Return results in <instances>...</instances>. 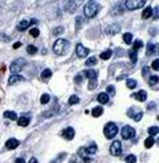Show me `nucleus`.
I'll return each instance as SVG.
<instances>
[{
  "mask_svg": "<svg viewBox=\"0 0 159 163\" xmlns=\"http://www.w3.org/2000/svg\"><path fill=\"white\" fill-rule=\"evenodd\" d=\"M19 125L23 126V127L28 126V125H29V117H28V115H23V117L19 119Z\"/></svg>",
  "mask_w": 159,
  "mask_h": 163,
  "instance_id": "6ab92c4d",
  "label": "nucleus"
},
{
  "mask_svg": "<svg viewBox=\"0 0 159 163\" xmlns=\"http://www.w3.org/2000/svg\"><path fill=\"white\" fill-rule=\"evenodd\" d=\"M123 42H125V44H131V42H133V35L131 33H125L123 35Z\"/></svg>",
  "mask_w": 159,
  "mask_h": 163,
  "instance_id": "393cba45",
  "label": "nucleus"
},
{
  "mask_svg": "<svg viewBox=\"0 0 159 163\" xmlns=\"http://www.w3.org/2000/svg\"><path fill=\"white\" fill-rule=\"evenodd\" d=\"M97 100H98L100 104H107L109 102V96H107L106 93H100L98 97H97Z\"/></svg>",
  "mask_w": 159,
  "mask_h": 163,
  "instance_id": "a211bd4d",
  "label": "nucleus"
},
{
  "mask_svg": "<svg viewBox=\"0 0 159 163\" xmlns=\"http://www.w3.org/2000/svg\"><path fill=\"white\" fill-rule=\"evenodd\" d=\"M142 72H143V76H146V74H147V72H149V68H147V66H144L143 69H142Z\"/></svg>",
  "mask_w": 159,
  "mask_h": 163,
  "instance_id": "49530a36",
  "label": "nucleus"
},
{
  "mask_svg": "<svg viewBox=\"0 0 159 163\" xmlns=\"http://www.w3.org/2000/svg\"><path fill=\"white\" fill-rule=\"evenodd\" d=\"M29 21L28 20H21L20 23H19V25H17V31H20V32H23V31H25L28 27H29Z\"/></svg>",
  "mask_w": 159,
  "mask_h": 163,
  "instance_id": "f3484780",
  "label": "nucleus"
},
{
  "mask_svg": "<svg viewBox=\"0 0 159 163\" xmlns=\"http://www.w3.org/2000/svg\"><path fill=\"white\" fill-rule=\"evenodd\" d=\"M63 137H64L65 139H68V141L73 139V138H74V129H73V127L65 129L64 131H63Z\"/></svg>",
  "mask_w": 159,
  "mask_h": 163,
  "instance_id": "9b49d317",
  "label": "nucleus"
},
{
  "mask_svg": "<svg viewBox=\"0 0 159 163\" xmlns=\"http://www.w3.org/2000/svg\"><path fill=\"white\" fill-rule=\"evenodd\" d=\"M158 133H159V129L157 127V126H154V127H150V129H149V134H150L151 137H153V135H157Z\"/></svg>",
  "mask_w": 159,
  "mask_h": 163,
  "instance_id": "e433bc0d",
  "label": "nucleus"
},
{
  "mask_svg": "<svg viewBox=\"0 0 159 163\" xmlns=\"http://www.w3.org/2000/svg\"><path fill=\"white\" fill-rule=\"evenodd\" d=\"M39 35H40V31L37 29V28H32V29H31V36H33V37H37Z\"/></svg>",
  "mask_w": 159,
  "mask_h": 163,
  "instance_id": "58836bf2",
  "label": "nucleus"
},
{
  "mask_svg": "<svg viewBox=\"0 0 159 163\" xmlns=\"http://www.w3.org/2000/svg\"><path fill=\"white\" fill-rule=\"evenodd\" d=\"M64 9L66 11V12H70V13H73L74 11L77 9V3H74V2H68L66 4H65Z\"/></svg>",
  "mask_w": 159,
  "mask_h": 163,
  "instance_id": "ddd939ff",
  "label": "nucleus"
},
{
  "mask_svg": "<svg viewBox=\"0 0 159 163\" xmlns=\"http://www.w3.org/2000/svg\"><path fill=\"white\" fill-rule=\"evenodd\" d=\"M134 97L138 101H140V102H143V101H146V98H147V93L144 92V90H139L137 94H134Z\"/></svg>",
  "mask_w": 159,
  "mask_h": 163,
  "instance_id": "2eb2a0df",
  "label": "nucleus"
},
{
  "mask_svg": "<svg viewBox=\"0 0 159 163\" xmlns=\"http://www.w3.org/2000/svg\"><path fill=\"white\" fill-rule=\"evenodd\" d=\"M154 19H155V20L158 19V8H155V12H154Z\"/></svg>",
  "mask_w": 159,
  "mask_h": 163,
  "instance_id": "09e8293b",
  "label": "nucleus"
},
{
  "mask_svg": "<svg viewBox=\"0 0 159 163\" xmlns=\"http://www.w3.org/2000/svg\"><path fill=\"white\" fill-rule=\"evenodd\" d=\"M153 144H154V138H153V137H149V138L144 141V146H146L147 148L153 147Z\"/></svg>",
  "mask_w": 159,
  "mask_h": 163,
  "instance_id": "c756f323",
  "label": "nucleus"
},
{
  "mask_svg": "<svg viewBox=\"0 0 159 163\" xmlns=\"http://www.w3.org/2000/svg\"><path fill=\"white\" fill-rule=\"evenodd\" d=\"M24 80H25V78L23 77V76L13 74V76H11V77H9L8 84H9V85H16V84H19V82H23Z\"/></svg>",
  "mask_w": 159,
  "mask_h": 163,
  "instance_id": "9d476101",
  "label": "nucleus"
},
{
  "mask_svg": "<svg viewBox=\"0 0 159 163\" xmlns=\"http://www.w3.org/2000/svg\"><path fill=\"white\" fill-rule=\"evenodd\" d=\"M126 85H127L129 89H134L137 86V81L135 80H127V81H126Z\"/></svg>",
  "mask_w": 159,
  "mask_h": 163,
  "instance_id": "2f4dec72",
  "label": "nucleus"
},
{
  "mask_svg": "<svg viewBox=\"0 0 159 163\" xmlns=\"http://www.w3.org/2000/svg\"><path fill=\"white\" fill-rule=\"evenodd\" d=\"M92 113H93V117H100V115L103 113V109L101 106H97V107H94L92 110Z\"/></svg>",
  "mask_w": 159,
  "mask_h": 163,
  "instance_id": "b1692460",
  "label": "nucleus"
},
{
  "mask_svg": "<svg viewBox=\"0 0 159 163\" xmlns=\"http://www.w3.org/2000/svg\"><path fill=\"white\" fill-rule=\"evenodd\" d=\"M142 115H143V113H142V111H140V110H137L135 111V114H133V119H134V121H137V122H138V121H140V119H142Z\"/></svg>",
  "mask_w": 159,
  "mask_h": 163,
  "instance_id": "cd10ccee",
  "label": "nucleus"
},
{
  "mask_svg": "<svg viewBox=\"0 0 159 163\" xmlns=\"http://www.w3.org/2000/svg\"><path fill=\"white\" fill-rule=\"evenodd\" d=\"M29 163H39V162H37V159H36V158H31L29 159Z\"/></svg>",
  "mask_w": 159,
  "mask_h": 163,
  "instance_id": "8fccbe9b",
  "label": "nucleus"
},
{
  "mask_svg": "<svg viewBox=\"0 0 159 163\" xmlns=\"http://www.w3.org/2000/svg\"><path fill=\"white\" fill-rule=\"evenodd\" d=\"M20 144V142L17 139H15V138H11V139H8L7 141V143H5V146H7V148L8 150H15V148L17 147Z\"/></svg>",
  "mask_w": 159,
  "mask_h": 163,
  "instance_id": "f8f14e48",
  "label": "nucleus"
},
{
  "mask_svg": "<svg viewBox=\"0 0 159 163\" xmlns=\"http://www.w3.org/2000/svg\"><path fill=\"white\" fill-rule=\"evenodd\" d=\"M36 52H37V48H36L35 45H28L27 46V53L28 54H36Z\"/></svg>",
  "mask_w": 159,
  "mask_h": 163,
  "instance_id": "7c9ffc66",
  "label": "nucleus"
},
{
  "mask_svg": "<svg viewBox=\"0 0 159 163\" xmlns=\"http://www.w3.org/2000/svg\"><path fill=\"white\" fill-rule=\"evenodd\" d=\"M97 86V80H90V84H89V89H94Z\"/></svg>",
  "mask_w": 159,
  "mask_h": 163,
  "instance_id": "79ce46f5",
  "label": "nucleus"
},
{
  "mask_svg": "<svg viewBox=\"0 0 159 163\" xmlns=\"http://www.w3.org/2000/svg\"><path fill=\"white\" fill-rule=\"evenodd\" d=\"M4 117L5 118H9L11 121H16V119H17V114L15 113V111H5Z\"/></svg>",
  "mask_w": 159,
  "mask_h": 163,
  "instance_id": "4be33fe9",
  "label": "nucleus"
},
{
  "mask_svg": "<svg viewBox=\"0 0 159 163\" xmlns=\"http://www.w3.org/2000/svg\"><path fill=\"white\" fill-rule=\"evenodd\" d=\"M153 69L154 70H158L159 69V60H154L153 61Z\"/></svg>",
  "mask_w": 159,
  "mask_h": 163,
  "instance_id": "37998d69",
  "label": "nucleus"
},
{
  "mask_svg": "<svg viewBox=\"0 0 159 163\" xmlns=\"http://www.w3.org/2000/svg\"><path fill=\"white\" fill-rule=\"evenodd\" d=\"M76 53H77L78 57H86L89 53V49L85 48L82 44H77V46H76Z\"/></svg>",
  "mask_w": 159,
  "mask_h": 163,
  "instance_id": "6e6552de",
  "label": "nucleus"
},
{
  "mask_svg": "<svg viewBox=\"0 0 159 163\" xmlns=\"http://www.w3.org/2000/svg\"><path fill=\"white\" fill-rule=\"evenodd\" d=\"M20 45H21V42H15V44H13V48H15V49H17V48H19Z\"/></svg>",
  "mask_w": 159,
  "mask_h": 163,
  "instance_id": "3c124183",
  "label": "nucleus"
},
{
  "mask_svg": "<svg viewBox=\"0 0 159 163\" xmlns=\"http://www.w3.org/2000/svg\"><path fill=\"white\" fill-rule=\"evenodd\" d=\"M69 49V41L65 39H59L56 40L55 45H53V52L59 56H63V54L66 53V50Z\"/></svg>",
  "mask_w": 159,
  "mask_h": 163,
  "instance_id": "f257e3e1",
  "label": "nucleus"
},
{
  "mask_svg": "<svg viewBox=\"0 0 159 163\" xmlns=\"http://www.w3.org/2000/svg\"><path fill=\"white\" fill-rule=\"evenodd\" d=\"M50 76H52V70L50 69H44L42 70V73H41V78L42 80H48Z\"/></svg>",
  "mask_w": 159,
  "mask_h": 163,
  "instance_id": "a878e982",
  "label": "nucleus"
},
{
  "mask_svg": "<svg viewBox=\"0 0 159 163\" xmlns=\"http://www.w3.org/2000/svg\"><path fill=\"white\" fill-rule=\"evenodd\" d=\"M155 52H157V45H155L154 42H149V44H147L146 54H147V56H151V54H154Z\"/></svg>",
  "mask_w": 159,
  "mask_h": 163,
  "instance_id": "dca6fc26",
  "label": "nucleus"
},
{
  "mask_svg": "<svg viewBox=\"0 0 159 163\" xmlns=\"http://www.w3.org/2000/svg\"><path fill=\"white\" fill-rule=\"evenodd\" d=\"M121 153H122V143L119 141H114L110 146V154L114 155V157H118Z\"/></svg>",
  "mask_w": 159,
  "mask_h": 163,
  "instance_id": "423d86ee",
  "label": "nucleus"
},
{
  "mask_svg": "<svg viewBox=\"0 0 159 163\" xmlns=\"http://www.w3.org/2000/svg\"><path fill=\"white\" fill-rule=\"evenodd\" d=\"M144 4H146L144 0H127V2L125 3V7L129 11H134V9H138L140 7H143Z\"/></svg>",
  "mask_w": 159,
  "mask_h": 163,
  "instance_id": "20e7f679",
  "label": "nucleus"
},
{
  "mask_svg": "<svg viewBox=\"0 0 159 163\" xmlns=\"http://www.w3.org/2000/svg\"><path fill=\"white\" fill-rule=\"evenodd\" d=\"M121 31V27H119V24H111L109 25V27L105 29V32H106L107 35H115L118 33V32Z\"/></svg>",
  "mask_w": 159,
  "mask_h": 163,
  "instance_id": "1a4fd4ad",
  "label": "nucleus"
},
{
  "mask_svg": "<svg viewBox=\"0 0 159 163\" xmlns=\"http://www.w3.org/2000/svg\"><path fill=\"white\" fill-rule=\"evenodd\" d=\"M96 151H97V146H96V144H93V146H90V147L82 148L81 153H85V154H94Z\"/></svg>",
  "mask_w": 159,
  "mask_h": 163,
  "instance_id": "412c9836",
  "label": "nucleus"
},
{
  "mask_svg": "<svg viewBox=\"0 0 159 163\" xmlns=\"http://www.w3.org/2000/svg\"><path fill=\"white\" fill-rule=\"evenodd\" d=\"M129 56H130V59H131V61H133V63H137V52H135V50H131V52H130L129 53Z\"/></svg>",
  "mask_w": 159,
  "mask_h": 163,
  "instance_id": "4c0bfd02",
  "label": "nucleus"
},
{
  "mask_svg": "<svg viewBox=\"0 0 159 163\" xmlns=\"http://www.w3.org/2000/svg\"><path fill=\"white\" fill-rule=\"evenodd\" d=\"M121 133H122V138L123 139H131V138H134V135H135V130L133 129L131 126H125Z\"/></svg>",
  "mask_w": 159,
  "mask_h": 163,
  "instance_id": "0eeeda50",
  "label": "nucleus"
},
{
  "mask_svg": "<svg viewBox=\"0 0 159 163\" xmlns=\"http://www.w3.org/2000/svg\"><path fill=\"white\" fill-rule=\"evenodd\" d=\"M98 11H100V4L96 2H89V3H86L84 7V13L86 17H89V19L94 17L97 13H98Z\"/></svg>",
  "mask_w": 159,
  "mask_h": 163,
  "instance_id": "f03ea898",
  "label": "nucleus"
},
{
  "mask_svg": "<svg viewBox=\"0 0 159 163\" xmlns=\"http://www.w3.org/2000/svg\"><path fill=\"white\" fill-rule=\"evenodd\" d=\"M122 7H121V4H118V5H115L114 8H113V11H111V13L113 15H121L122 12H123V9H121Z\"/></svg>",
  "mask_w": 159,
  "mask_h": 163,
  "instance_id": "bb28decb",
  "label": "nucleus"
},
{
  "mask_svg": "<svg viewBox=\"0 0 159 163\" xmlns=\"http://www.w3.org/2000/svg\"><path fill=\"white\" fill-rule=\"evenodd\" d=\"M158 81H159L158 76H151V77H150V84H151V85H155Z\"/></svg>",
  "mask_w": 159,
  "mask_h": 163,
  "instance_id": "ea45409f",
  "label": "nucleus"
},
{
  "mask_svg": "<svg viewBox=\"0 0 159 163\" xmlns=\"http://www.w3.org/2000/svg\"><path fill=\"white\" fill-rule=\"evenodd\" d=\"M49 100H50L49 94H42L41 98H40V102H41L42 105H45V104H48V102H49Z\"/></svg>",
  "mask_w": 159,
  "mask_h": 163,
  "instance_id": "473e14b6",
  "label": "nucleus"
},
{
  "mask_svg": "<svg viewBox=\"0 0 159 163\" xmlns=\"http://www.w3.org/2000/svg\"><path fill=\"white\" fill-rule=\"evenodd\" d=\"M142 45H143V42L140 41V40H137V41L134 42V48H133V50L138 52V49H139V48H142Z\"/></svg>",
  "mask_w": 159,
  "mask_h": 163,
  "instance_id": "f704fd0d",
  "label": "nucleus"
},
{
  "mask_svg": "<svg viewBox=\"0 0 159 163\" xmlns=\"http://www.w3.org/2000/svg\"><path fill=\"white\" fill-rule=\"evenodd\" d=\"M81 78H82V77H81V76H77V77H76V78H74V81H76V82H77V84H80V81H81Z\"/></svg>",
  "mask_w": 159,
  "mask_h": 163,
  "instance_id": "de8ad7c7",
  "label": "nucleus"
},
{
  "mask_svg": "<svg viewBox=\"0 0 159 163\" xmlns=\"http://www.w3.org/2000/svg\"><path fill=\"white\" fill-rule=\"evenodd\" d=\"M78 101L80 98L77 96H70V98H69V105H76V104H78Z\"/></svg>",
  "mask_w": 159,
  "mask_h": 163,
  "instance_id": "c9c22d12",
  "label": "nucleus"
},
{
  "mask_svg": "<svg viewBox=\"0 0 159 163\" xmlns=\"http://www.w3.org/2000/svg\"><path fill=\"white\" fill-rule=\"evenodd\" d=\"M111 54H113V52H111L110 49H106L105 52L101 53V56H100V57H101L102 60H109L110 57H111Z\"/></svg>",
  "mask_w": 159,
  "mask_h": 163,
  "instance_id": "5701e85b",
  "label": "nucleus"
},
{
  "mask_svg": "<svg viewBox=\"0 0 159 163\" xmlns=\"http://www.w3.org/2000/svg\"><path fill=\"white\" fill-rule=\"evenodd\" d=\"M103 134L107 139H113L118 134V126L115 124H113V122H109V124H106V126H105Z\"/></svg>",
  "mask_w": 159,
  "mask_h": 163,
  "instance_id": "7ed1b4c3",
  "label": "nucleus"
},
{
  "mask_svg": "<svg viewBox=\"0 0 159 163\" xmlns=\"http://www.w3.org/2000/svg\"><path fill=\"white\" fill-rule=\"evenodd\" d=\"M107 92L110 94H114V86H109V88H107Z\"/></svg>",
  "mask_w": 159,
  "mask_h": 163,
  "instance_id": "c03bdc74",
  "label": "nucleus"
},
{
  "mask_svg": "<svg viewBox=\"0 0 159 163\" xmlns=\"http://www.w3.org/2000/svg\"><path fill=\"white\" fill-rule=\"evenodd\" d=\"M125 161H126V163H135L137 162V157L135 155H133V154H130V155H127V157L125 158Z\"/></svg>",
  "mask_w": 159,
  "mask_h": 163,
  "instance_id": "c85d7f7f",
  "label": "nucleus"
},
{
  "mask_svg": "<svg viewBox=\"0 0 159 163\" xmlns=\"http://www.w3.org/2000/svg\"><path fill=\"white\" fill-rule=\"evenodd\" d=\"M64 32V27H57L55 31H53V35H61Z\"/></svg>",
  "mask_w": 159,
  "mask_h": 163,
  "instance_id": "a19ab883",
  "label": "nucleus"
},
{
  "mask_svg": "<svg viewBox=\"0 0 159 163\" xmlns=\"http://www.w3.org/2000/svg\"><path fill=\"white\" fill-rule=\"evenodd\" d=\"M25 60L24 59H17L16 61H13L12 64H11L9 66V70L13 72V73H19V72H21V69L25 66Z\"/></svg>",
  "mask_w": 159,
  "mask_h": 163,
  "instance_id": "39448f33",
  "label": "nucleus"
},
{
  "mask_svg": "<svg viewBox=\"0 0 159 163\" xmlns=\"http://www.w3.org/2000/svg\"><path fill=\"white\" fill-rule=\"evenodd\" d=\"M151 15H153V8H151V7H147V8H144L143 13H142V17H143V19H150Z\"/></svg>",
  "mask_w": 159,
  "mask_h": 163,
  "instance_id": "aec40b11",
  "label": "nucleus"
},
{
  "mask_svg": "<svg viewBox=\"0 0 159 163\" xmlns=\"http://www.w3.org/2000/svg\"><path fill=\"white\" fill-rule=\"evenodd\" d=\"M85 76L89 80H97V77H98V72L93 70V69H89V70H85Z\"/></svg>",
  "mask_w": 159,
  "mask_h": 163,
  "instance_id": "4468645a",
  "label": "nucleus"
},
{
  "mask_svg": "<svg viewBox=\"0 0 159 163\" xmlns=\"http://www.w3.org/2000/svg\"><path fill=\"white\" fill-rule=\"evenodd\" d=\"M15 163H25V161H24V159H23V158H17Z\"/></svg>",
  "mask_w": 159,
  "mask_h": 163,
  "instance_id": "a18cd8bd",
  "label": "nucleus"
},
{
  "mask_svg": "<svg viewBox=\"0 0 159 163\" xmlns=\"http://www.w3.org/2000/svg\"><path fill=\"white\" fill-rule=\"evenodd\" d=\"M97 64V57H89L88 61H86V65L88 66H93V65Z\"/></svg>",
  "mask_w": 159,
  "mask_h": 163,
  "instance_id": "72a5a7b5",
  "label": "nucleus"
}]
</instances>
